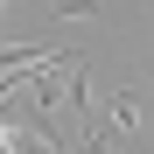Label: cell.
I'll return each instance as SVG.
<instances>
[{"label":"cell","mask_w":154,"mask_h":154,"mask_svg":"<svg viewBox=\"0 0 154 154\" xmlns=\"http://www.w3.org/2000/svg\"><path fill=\"white\" fill-rule=\"evenodd\" d=\"M7 140H14V119H7V112H0V147H7Z\"/></svg>","instance_id":"2"},{"label":"cell","mask_w":154,"mask_h":154,"mask_svg":"<svg viewBox=\"0 0 154 154\" xmlns=\"http://www.w3.org/2000/svg\"><path fill=\"white\" fill-rule=\"evenodd\" d=\"M133 119H140V91H119L112 105H105V119H98V126L119 140V133H133Z\"/></svg>","instance_id":"1"},{"label":"cell","mask_w":154,"mask_h":154,"mask_svg":"<svg viewBox=\"0 0 154 154\" xmlns=\"http://www.w3.org/2000/svg\"><path fill=\"white\" fill-rule=\"evenodd\" d=\"M0 35H7V0H0Z\"/></svg>","instance_id":"3"}]
</instances>
